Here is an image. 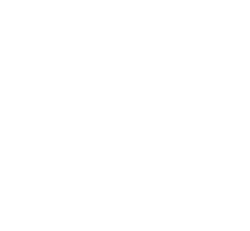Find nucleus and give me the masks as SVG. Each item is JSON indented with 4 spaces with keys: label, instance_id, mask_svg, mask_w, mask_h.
<instances>
[]
</instances>
